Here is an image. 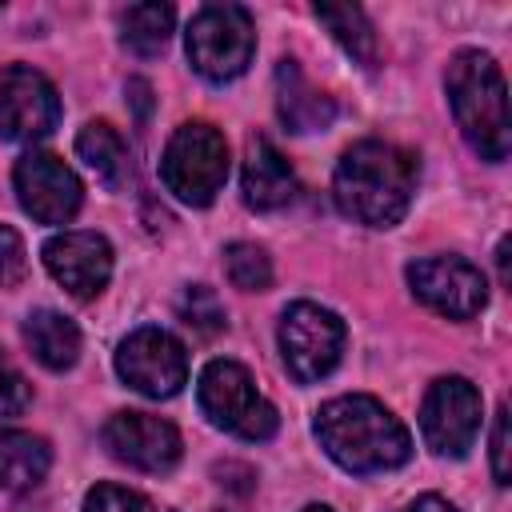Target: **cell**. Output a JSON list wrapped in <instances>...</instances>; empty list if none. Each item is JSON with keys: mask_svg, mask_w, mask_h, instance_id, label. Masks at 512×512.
Returning <instances> with one entry per match:
<instances>
[{"mask_svg": "<svg viewBox=\"0 0 512 512\" xmlns=\"http://www.w3.org/2000/svg\"><path fill=\"white\" fill-rule=\"evenodd\" d=\"M28 404H32V388L0 348V416H20Z\"/></svg>", "mask_w": 512, "mask_h": 512, "instance_id": "d4e9b609", "label": "cell"}, {"mask_svg": "<svg viewBox=\"0 0 512 512\" xmlns=\"http://www.w3.org/2000/svg\"><path fill=\"white\" fill-rule=\"evenodd\" d=\"M172 24H176V12L168 4H132L120 16V40L136 56H156V52H164Z\"/></svg>", "mask_w": 512, "mask_h": 512, "instance_id": "44dd1931", "label": "cell"}, {"mask_svg": "<svg viewBox=\"0 0 512 512\" xmlns=\"http://www.w3.org/2000/svg\"><path fill=\"white\" fill-rule=\"evenodd\" d=\"M116 372L128 388L152 400H168L188 380V352L184 344L164 328H136L116 348Z\"/></svg>", "mask_w": 512, "mask_h": 512, "instance_id": "ba28073f", "label": "cell"}, {"mask_svg": "<svg viewBox=\"0 0 512 512\" xmlns=\"http://www.w3.org/2000/svg\"><path fill=\"white\" fill-rule=\"evenodd\" d=\"M408 284L424 308L448 320H472L488 304L484 272L460 256H428V260L408 264Z\"/></svg>", "mask_w": 512, "mask_h": 512, "instance_id": "8fae6325", "label": "cell"}, {"mask_svg": "<svg viewBox=\"0 0 512 512\" xmlns=\"http://www.w3.org/2000/svg\"><path fill=\"white\" fill-rule=\"evenodd\" d=\"M480 432V392L464 376H440L420 404V436L436 456H464Z\"/></svg>", "mask_w": 512, "mask_h": 512, "instance_id": "9c48e42d", "label": "cell"}, {"mask_svg": "<svg viewBox=\"0 0 512 512\" xmlns=\"http://www.w3.org/2000/svg\"><path fill=\"white\" fill-rule=\"evenodd\" d=\"M44 268L76 300H96L112 276V244L100 232H60L44 244Z\"/></svg>", "mask_w": 512, "mask_h": 512, "instance_id": "5bb4252c", "label": "cell"}, {"mask_svg": "<svg viewBox=\"0 0 512 512\" xmlns=\"http://www.w3.org/2000/svg\"><path fill=\"white\" fill-rule=\"evenodd\" d=\"M76 152L80 160L96 172V180L108 188V192H120L132 176V160H128V148L120 140V132L108 124V120H88L76 136Z\"/></svg>", "mask_w": 512, "mask_h": 512, "instance_id": "ac0fdd59", "label": "cell"}, {"mask_svg": "<svg viewBox=\"0 0 512 512\" xmlns=\"http://www.w3.org/2000/svg\"><path fill=\"white\" fill-rule=\"evenodd\" d=\"M196 396H200L204 416L240 440H268L280 424L276 408L256 392L252 372L236 360L204 364V372L196 380Z\"/></svg>", "mask_w": 512, "mask_h": 512, "instance_id": "5b68a950", "label": "cell"}, {"mask_svg": "<svg viewBox=\"0 0 512 512\" xmlns=\"http://www.w3.org/2000/svg\"><path fill=\"white\" fill-rule=\"evenodd\" d=\"M300 512H332V508H324V504H308V508H300Z\"/></svg>", "mask_w": 512, "mask_h": 512, "instance_id": "4dcf8cb0", "label": "cell"}, {"mask_svg": "<svg viewBox=\"0 0 512 512\" xmlns=\"http://www.w3.org/2000/svg\"><path fill=\"white\" fill-rule=\"evenodd\" d=\"M24 344H28V352H32L48 372H64V368H72L76 356H80V328H76L64 312L36 308V312L24 320Z\"/></svg>", "mask_w": 512, "mask_h": 512, "instance_id": "e0dca14e", "label": "cell"}, {"mask_svg": "<svg viewBox=\"0 0 512 512\" xmlns=\"http://www.w3.org/2000/svg\"><path fill=\"white\" fill-rule=\"evenodd\" d=\"M224 272L240 292H264L272 284V260L260 244L236 240L224 248Z\"/></svg>", "mask_w": 512, "mask_h": 512, "instance_id": "7402d4cb", "label": "cell"}, {"mask_svg": "<svg viewBox=\"0 0 512 512\" xmlns=\"http://www.w3.org/2000/svg\"><path fill=\"white\" fill-rule=\"evenodd\" d=\"M240 188H244V204L256 208V212H276V208L292 204L296 192H300L292 164H288V160L276 152V144L264 140V136H252V140H248Z\"/></svg>", "mask_w": 512, "mask_h": 512, "instance_id": "9a60e30c", "label": "cell"}, {"mask_svg": "<svg viewBox=\"0 0 512 512\" xmlns=\"http://www.w3.org/2000/svg\"><path fill=\"white\" fill-rule=\"evenodd\" d=\"M12 184H16L20 208L40 224H68L80 212V200H84V188H80L76 172L60 156L36 152V148L16 160Z\"/></svg>", "mask_w": 512, "mask_h": 512, "instance_id": "7c38bea8", "label": "cell"}, {"mask_svg": "<svg viewBox=\"0 0 512 512\" xmlns=\"http://www.w3.org/2000/svg\"><path fill=\"white\" fill-rule=\"evenodd\" d=\"M344 320L332 308H320L312 300H296L280 316V356L292 380L316 384L324 380L344 352Z\"/></svg>", "mask_w": 512, "mask_h": 512, "instance_id": "52a82bcc", "label": "cell"}, {"mask_svg": "<svg viewBox=\"0 0 512 512\" xmlns=\"http://www.w3.org/2000/svg\"><path fill=\"white\" fill-rule=\"evenodd\" d=\"M496 264H500V284H508V240H500V248H496Z\"/></svg>", "mask_w": 512, "mask_h": 512, "instance_id": "f546056e", "label": "cell"}, {"mask_svg": "<svg viewBox=\"0 0 512 512\" xmlns=\"http://www.w3.org/2000/svg\"><path fill=\"white\" fill-rule=\"evenodd\" d=\"M276 112L288 124V132H320L336 120L332 96L312 88L296 60L276 64Z\"/></svg>", "mask_w": 512, "mask_h": 512, "instance_id": "2e32d148", "label": "cell"}, {"mask_svg": "<svg viewBox=\"0 0 512 512\" xmlns=\"http://www.w3.org/2000/svg\"><path fill=\"white\" fill-rule=\"evenodd\" d=\"M160 180L176 200H184L192 208L212 204L216 192L228 180V144H224V136L204 120L180 124L164 144Z\"/></svg>", "mask_w": 512, "mask_h": 512, "instance_id": "277c9868", "label": "cell"}, {"mask_svg": "<svg viewBox=\"0 0 512 512\" xmlns=\"http://www.w3.org/2000/svg\"><path fill=\"white\" fill-rule=\"evenodd\" d=\"M444 88H448V104H452V116H456V128L464 132V140L488 164H500L512 148L508 88H504L500 64L480 48H460L448 60Z\"/></svg>", "mask_w": 512, "mask_h": 512, "instance_id": "3957f363", "label": "cell"}, {"mask_svg": "<svg viewBox=\"0 0 512 512\" xmlns=\"http://www.w3.org/2000/svg\"><path fill=\"white\" fill-rule=\"evenodd\" d=\"M28 276V252L16 228L0 224V288H16Z\"/></svg>", "mask_w": 512, "mask_h": 512, "instance_id": "484cf974", "label": "cell"}, {"mask_svg": "<svg viewBox=\"0 0 512 512\" xmlns=\"http://www.w3.org/2000/svg\"><path fill=\"white\" fill-rule=\"evenodd\" d=\"M420 164L392 140H360L336 160L332 196L336 208L368 228H392L404 220L416 192Z\"/></svg>", "mask_w": 512, "mask_h": 512, "instance_id": "6da1fadb", "label": "cell"}, {"mask_svg": "<svg viewBox=\"0 0 512 512\" xmlns=\"http://www.w3.org/2000/svg\"><path fill=\"white\" fill-rule=\"evenodd\" d=\"M84 512H156L140 492L120 488V484H96L84 496Z\"/></svg>", "mask_w": 512, "mask_h": 512, "instance_id": "cb8c5ba5", "label": "cell"}, {"mask_svg": "<svg viewBox=\"0 0 512 512\" xmlns=\"http://www.w3.org/2000/svg\"><path fill=\"white\" fill-rule=\"evenodd\" d=\"M400 512H456V508H452L444 496H416V500L404 504Z\"/></svg>", "mask_w": 512, "mask_h": 512, "instance_id": "f1b7e54d", "label": "cell"}, {"mask_svg": "<svg viewBox=\"0 0 512 512\" xmlns=\"http://www.w3.org/2000/svg\"><path fill=\"white\" fill-rule=\"evenodd\" d=\"M316 436H320V448L344 472H356V476L392 472L412 456L408 428L376 396H360V392L320 404Z\"/></svg>", "mask_w": 512, "mask_h": 512, "instance_id": "7a4b0ae2", "label": "cell"}, {"mask_svg": "<svg viewBox=\"0 0 512 512\" xmlns=\"http://www.w3.org/2000/svg\"><path fill=\"white\" fill-rule=\"evenodd\" d=\"M184 48H188L192 68L204 80H212V84L236 80L252 64V52H256V28H252L248 8H240V4L200 8L184 32Z\"/></svg>", "mask_w": 512, "mask_h": 512, "instance_id": "8992f818", "label": "cell"}, {"mask_svg": "<svg viewBox=\"0 0 512 512\" xmlns=\"http://www.w3.org/2000/svg\"><path fill=\"white\" fill-rule=\"evenodd\" d=\"M492 476L496 484H508V404L496 408V420H492Z\"/></svg>", "mask_w": 512, "mask_h": 512, "instance_id": "4316f807", "label": "cell"}, {"mask_svg": "<svg viewBox=\"0 0 512 512\" xmlns=\"http://www.w3.org/2000/svg\"><path fill=\"white\" fill-rule=\"evenodd\" d=\"M60 124V96L32 64L0 68V140L32 144Z\"/></svg>", "mask_w": 512, "mask_h": 512, "instance_id": "30bf717a", "label": "cell"}, {"mask_svg": "<svg viewBox=\"0 0 512 512\" xmlns=\"http://www.w3.org/2000/svg\"><path fill=\"white\" fill-rule=\"evenodd\" d=\"M180 316H184V324H192L196 332H204V336H216V332H224V304L216 300V292L212 288H204V284H192V288H184V296H180Z\"/></svg>", "mask_w": 512, "mask_h": 512, "instance_id": "603a6c76", "label": "cell"}, {"mask_svg": "<svg viewBox=\"0 0 512 512\" xmlns=\"http://www.w3.org/2000/svg\"><path fill=\"white\" fill-rule=\"evenodd\" d=\"M128 100L136 104V116L148 120V112H152V84L140 80V76H132V80H128Z\"/></svg>", "mask_w": 512, "mask_h": 512, "instance_id": "83f0119b", "label": "cell"}, {"mask_svg": "<svg viewBox=\"0 0 512 512\" xmlns=\"http://www.w3.org/2000/svg\"><path fill=\"white\" fill-rule=\"evenodd\" d=\"M312 12L360 68H376L380 64V44H376V32H372L364 8H356V4H316Z\"/></svg>", "mask_w": 512, "mask_h": 512, "instance_id": "ffe728a7", "label": "cell"}, {"mask_svg": "<svg viewBox=\"0 0 512 512\" xmlns=\"http://www.w3.org/2000/svg\"><path fill=\"white\" fill-rule=\"evenodd\" d=\"M104 448L140 472H168L180 460V432L176 424L152 416V412H116L104 424Z\"/></svg>", "mask_w": 512, "mask_h": 512, "instance_id": "4fadbf2b", "label": "cell"}, {"mask_svg": "<svg viewBox=\"0 0 512 512\" xmlns=\"http://www.w3.org/2000/svg\"><path fill=\"white\" fill-rule=\"evenodd\" d=\"M48 464H52V448L44 436H32L20 428H0V488L4 492L32 488L36 480H44Z\"/></svg>", "mask_w": 512, "mask_h": 512, "instance_id": "d6986e66", "label": "cell"}]
</instances>
